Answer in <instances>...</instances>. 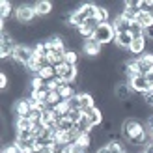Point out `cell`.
<instances>
[{
    "label": "cell",
    "instance_id": "ba28073f",
    "mask_svg": "<svg viewBox=\"0 0 153 153\" xmlns=\"http://www.w3.org/2000/svg\"><path fill=\"white\" fill-rule=\"evenodd\" d=\"M30 110H32V103H30L28 97H19L13 105V112L17 118H28Z\"/></svg>",
    "mask_w": 153,
    "mask_h": 153
},
{
    "label": "cell",
    "instance_id": "4316f807",
    "mask_svg": "<svg viewBox=\"0 0 153 153\" xmlns=\"http://www.w3.org/2000/svg\"><path fill=\"white\" fill-rule=\"evenodd\" d=\"M82 116H84V112H82L80 108H76V110H69V114H67V118H69L73 123H79V121L82 120Z\"/></svg>",
    "mask_w": 153,
    "mask_h": 153
},
{
    "label": "cell",
    "instance_id": "f1b7e54d",
    "mask_svg": "<svg viewBox=\"0 0 153 153\" xmlns=\"http://www.w3.org/2000/svg\"><path fill=\"white\" fill-rule=\"evenodd\" d=\"M7 88H10V79H7V75L2 71V73H0V90L6 91Z\"/></svg>",
    "mask_w": 153,
    "mask_h": 153
},
{
    "label": "cell",
    "instance_id": "603a6c76",
    "mask_svg": "<svg viewBox=\"0 0 153 153\" xmlns=\"http://www.w3.org/2000/svg\"><path fill=\"white\" fill-rule=\"evenodd\" d=\"M37 76H41V79L47 82V80H51V79H54L56 76V67L54 65H49V67H43V69L37 73Z\"/></svg>",
    "mask_w": 153,
    "mask_h": 153
},
{
    "label": "cell",
    "instance_id": "d6986e66",
    "mask_svg": "<svg viewBox=\"0 0 153 153\" xmlns=\"http://www.w3.org/2000/svg\"><path fill=\"white\" fill-rule=\"evenodd\" d=\"M11 13H13V6H11V2H7V0H2V2H0V21L10 19V17H11ZM13 15H15V13H13Z\"/></svg>",
    "mask_w": 153,
    "mask_h": 153
},
{
    "label": "cell",
    "instance_id": "cb8c5ba5",
    "mask_svg": "<svg viewBox=\"0 0 153 153\" xmlns=\"http://www.w3.org/2000/svg\"><path fill=\"white\" fill-rule=\"evenodd\" d=\"M75 144H79V146L90 149V148H91V144H94V140H91V134H90V133H82V134H79V138H76Z\"/></svg>",
    "mask_w": 153,
    "mask_h": 153
},
{
    "label": "cell",
    "instance_id": "3957f363",
    "mask_svg": "<svg viewBox=\"0 0 153 153\" xmlns=\"http://www.w3.org/2000/svg\"><path fill=\"white\" fill-rule=\"evenodd\" d=\"M37 19V13L34 10V4H21L15 7V21L19 22V25H30V22H34Z\"/></svg>",
    "mask_w": 153,
    "mask_h": 153
},
{
    "label": "cell",
    "instance_id": "ac0fdd59",
    "mask_svg": "<svg viewBox=\"0 0 153 153\" xmlns=\"http://www.w3.org/2000/svg\"><path fill=\"white\" fill-rule=\"evenodd\" d=\"M79 11L86 17V21L88 19H94L95 15H97V6L95 4H82V6H79Z\"/></svg>",
    "mask_w": 153,
    "mask_h": 153
},
{
    "label": "cell",
    "instance_id": "52a82bcc",
    "mask_svg": "<svg viewBox=\"0 0 153 153\" xmlns=\"http://www.w3.org/2000/svg\"><path fill=\"white\" fill-rule=\"evenodd\" d=\"M19 43H15L13 36L10 32H2V41H0V58L6 60V58H11L13 56V51Z\"/></svg>",
    "mask_w": 153,
    "mask_h": 153
},
{
    "label": "cell",
    "instance_id": "277c9868",
    "mask_svg": "<svg viewBox=\"0 0 153 153\" xmlns=\"http://www.w3.org/2000/svg\"><path fill=\"white\" fill-rule=\"evenodd\" d=\"M32 58H34V49L25 45V43H19L13 51V56H11V60L19 65H26Z\"/></svg>",
    "mask_w": 153,
    "mask_h": 153
},
{
    "label": "cell",
    "instance_id": "2e32d148",
    "mask_svg": "<svg viewBox=\"0 0 153 153\" xmlns=\"http://www.w3.org/2000/svg\"><path fill=\"white\" fill-rule=\"evenodd\" d=\"M34 121L30 118H17L15 120V133L17 131H32Z\"/></svg>",
    "mask_w": 153,
    "mask_h": 153
},
{
    "label": "cell",
    "instance_id": "7a4b0ae2",
    "mask_svg": "<svg viewBox=\"0 0 153 153\" xmlns=\"http://www.w3.org/2000/svg\"><path fill=\"white\" fill-rule=\"evenodd\" d=\"M94 39L99 43V45H108L112 43L114 39H116V30H114L112 26V22H105V25H99V28L95 30V34H94Z\"/></svg>",
    "mask_w": 153,
    "mask_h": 153
},
{
    "label": "cell",
    "instance_id": "5bb4252c",
    "mask_svg": "<svg viewBox=\"0 0 153 153\" xmlns=\"http://www.w3.org/2000/svg\"><path fill=\"white\" fill-rule=\"evenodd\" d=\"M52 2H49V0H37V2L34 4V10L37 13V17H47V15L52 13Z\"/></svg>",
    "mask_w": 153,
    "mask_h": 153
},
{
    "label": "cell",
    "instance_id": "4dcf8cb0",
    "mask_svg": "<svg viewBox=\"0 0 153 153\" xmlns=\"http://www.w3.org/2000/svg\"><path fill=\"white\" fill-rule=\"evenodd\" d=\"M69 153H88V149L79 146V144H71V146H69Z\"/></svg>",
    "mask_w": 153,
    "mask_h": 153
},
{
    "label": "cell",
    "instance_id": "f546056e",
    "mask_svg": "<svg viewBox=\"0 0 153 153\" xmlns=\"http://www.w3.org/2000/svg\"><path fill=\"white\" fill-rule=\"evenodd\" d=\"M2 153H22V151L19 149V146H17V144L13 142V144H7V146L2 149Z\"/></svg>",
    "mask_w": 153,
    "mask_h": 153
},
{
    "label": "cell",
    "instance_id": "836d02e7",
    "mask_svg": "<svg viewBox=\"0 0 153 153\" xmlns=\"http://www.w3.org/2000/svg\"><path fill=\"white\" fill-rule=\"evenodd\" d=\"M144 153H153V144H148V146L144 148Z\"/></svg>",
    "mask_w": 153,
    "mask_h": 153
},
{
    "label": "cell",
    "instance_id": "484cf974",
    "mask_svg": "<svg viewBox=\"0 0 153 153\" xmlns=\"http://www.w3.org/2000/svg\"><path fill=\"white\" fill-rule=\"evenodd\" d=\"M65 64L67 65H79V52H76V51H67Z\"/></svg>",
    "mask_w": 153,
    "mask_h": 153
},
{
    "label": "cell",
    "instance_id": "8d00e7d4",
    "mask_svg": "<svg viewBox=\"0 0 153 153\" xmlns=\"http://www.w3.org/2000/svg\"><path fill=\"white\" fill-rule=\"evenodd\" d=\"M123 153H131V151H123Z\"/></svg>",
    "mask_w": 153,
    "mask_h": 153
},
{
    "label": "cell",
    "instance_id": "4fadbf2b",
    "mask_svg": "<svg viewBox=\"0 0 153 153\" xmlns=\"http://www.w3.org/2000/svg\"><path fill=\"white\" fill-rule=\"evenodd\" d=\"M134 37L125 32V34H116V39H114V45L120 49V51H129V47H131V43H133Z\"/></svg>",
    "mask_w": 153,
    "mask_h": 153
},
{
    "label": "cell",
    "instance_id": "83f0119b",
    "mask_svg": "<svg viewBox=\"0 0 153 153\" xmlns=\"http://www.w3.org/2000/svg\"><path fill=\"white\" fill-rule=\"evenodd\" d=\"M67 106H69V110H76V108H80V99H79V94H76L75 97H71L69 101H67Z\"/></svg>",
    "mask_w": 153,
    "mask_h": 153
},
{
    "label": "cell",
    "instance_id": "44dd1931",
    "mask_svg": "<svg viewBox=\"0 0 153 153\" xmlns=\"http://www.w3.org/2000/svg\"><path fill=\"white\" fill-rule=\"evenodd\" d=\"M56 127H58V131H62V133H71V131H75V123H73L69 118L58 120L56 121Z\"/></svg>",
    "mask_w": 153,
    "mask_h": 153
},
{
    "label": "cell",
    "instance_id": "e0dca14e",
    "mask_svg": "<svg viewBox=\"0 0 153 153\" xmlns=\"http://www.w3.org/2000/svg\"><path fill=\"white\" fill-rule=\"evenodd\" d=\"M75 131L79 133V134H82V133H91V131H94V125L90 123L88 116H82V120L79 121V123H75Z\"/></svg>",
    "mask_w": 153,
    "mask_h": 153
},
{
    "label": "cell",
    "instance_id": "7c38bea8",
    "mask_svg": "<svg viewBox=\"0 0 153 153\" xmlns=\"http://www.w3.org/2000/svg\"><path fill=\"white\" fill-rule=\"evenodd\" d=\"M84 116H88L90 120V123L94 125V127H101L103 125V110L99 108V106H91V108H88L86 112H84Z\"/></svg>",
    "mask_w": 153,
    "mask_h": 153
},
{
    "label": "cell",
    "instance_id": "30bf717a",
    "mask_svg": "<svg viewBox=\"0 0 153 153\" xmlns=\"http://www.w3.org/2000/svg\"><path fill=\"white\" fill-rule=\"evenodd\" d=\"M82 52L86 54L88 58H97L99 54H103V45H99L94 37H90V39L84 41L82 45Z\"/></svg>",
    "mask_w": 153,
    "mask_h": 153
},
{
    "label": "cell",
    "instance_id": "7402d4cb",
    "mask_svg": "<svg viewBox=\"0 0 153 153\" xmlns=\"http://www.w3.org/2000/svg\"><path fill=\"white\" fill-rule=\"evenodd\" d=\"M97 21L101 22V25H105V22H110V11H108V7H105V6H97Z\"/></svg>",
    "mask_w": 153,
    "mask_h": 153
},
{
    "label": "cell",
    "instance_id": "9c48e42d",
    "mask_svg": "<svg viewBox=\"0 0 153 153\" xmlns=\"http://www.w3.org/2000/svg\"><path fill=\"white\" fill-rule=\"evenodd\" d=\"M129 84H131V88H133V91H134L136 95H142V94H146V91H151V86H149L148 79H146V76H142V75L133 76V79L129 80Z\"/></svg>",
    "mask_w": 153,
    "mask_h": 153
},
{
    "label": "cell",
    "instance_id": "6da1fadb",
    "mask_svg": "<svg viewBox=\"0 0 153 153\" xmlns=\"http://www.w3.org/2000/svg\"><path fill=\"white\" fill-rule=\"evenodd\" d=\"M142 131H146V125L140 123L136 118H125V120H121V123H120V134L125 142L133 140L134 136L140 134Z\"/></svg>",
    "mask_w": 153,
    "mask_h": 153
},
{
    "label": "cell",
    "instance_id": "9a60e30c",
    "mask_svg": "<svg viewBox=\"0 0 153 153\" xmlns=\"http://www.w3.org/2000/svg\"><path fill=\"white\" fill-rule=\"evenodd\" d=\"M112 26L114 30H116V34H125L131 30V22H129L127 19H123L121 15H116V17L112 19Z\"/></svg>",
    "mask_w": 153,
    "mask_h": 153
},
{
    "label": "cell",
    "instance_id": "d4e9b609",
    "mask_svg": "<svg viewBox=\"0 0 153 153\" xmlns=\"http://www.w3.org/2000/svg\"><path fill=\"white\" fill-rule=\"evenodd\" d=\"M129 34H131L134 39H138V37H146V30L134 21V22H131V30H129Z\"/></svg>",
    "mask_w": 153,
    "mask_h": 153
},
{
    "label": "cell",
    "instance_id": "5b68a950",
    "mask_svg": "<svg viewBox=\"0 0 153 153\" xmlns=\"http://www.w3.org/2000/svg\"><path fill=\"white\" fill-rule=\"evenodd\" d=\"M134 91L131 88V84H129V80H120L116 82V86H114V97L118 99V101L125 103V101H131V99H134Z\"/></svg>",
    "mask_w": 153,
    "mask_h": 153
},
{
    "label": "cell",
    "instance_id": "8992f818",
    "mask_svg": "<svg viewBox=\"0 0 153 153\" xmlns=\"http://www.w3.org/2000/svg\"><path fill=\"white\" fill-rule=\"evenodd\" d=\"M79 65H67V64H62L56 67V76H60L64 82H69L73 84L76 79H79Z\"/></svg>",
    "mask_w": 153,
    "mask_h": 153
},
{
    "label": "cell",
    "instance_id": "ffe728a7",
    "mask_svg": "<svg viewBox=\"0 0 153 153\" xmlns=\"http://www.w3.org/2000/svg\"><path fill=\"white\" fill-rule=\"evenodd\" d=\"M136 22L144 28V30H148L151 25H153V17H151V13L149 11H142L138 17H136Z\"/></svg>",
    "mask_w": 153,
    "mask_h": 153
},
{
    "label": "cell",
    "instance_id": "e575fe53",
    "mask_svg": "<svg viewBox=\"0 0 153 153\" xmlns=\"http://www.w3.org/2000/svg\"><path fill=\"white\" fill-rule=\"evenodd\" d=\"M41 153H54V151H52V148H43Z\"/></svg>",
    "mask_w": 153,
    "mask_h": 153
},
{
    "label": "cell",
    "instance_id": "74e56055",
    "mask_svg": "<svg viewBox=\"0 0 153 153\" xmlns=\"http://www.w3.org/2000/svg\"><path fill=\"white\" fill-rule=\"evenodd\" d=\"M151 71H153V65H151Z\"/></svg>",
    "mask_w": 153,
    "mask_h": 153
},
{
    "label": "cell",
    "instance_id": "d590c367",
    "mask_svg": "<svg viewBox=\"0 0 153 153\" xmlns=\"http://www.w3.org/2000/svg\"><path fill=\"white\" fill-rule=\"evenodd\" d=\"M151 144H153V136H151Z\"/></svg>",
    "mask_w": 153,
    "mask_h": 153
},
{
    "label": "cell",
    "instance_id": "f35d334b",
    "mask_svg": "<svg viewBox=\"0 0 153 153\" xmlns=\"http://www.w3.org/2000/svg\"><path fill=\"white\" fill-rule=\"evenodd\" d=\"M142 153H144V151H142Z\"/></svg>",
    "mask_w": 153,
    "mask_h": 153
},
{
    "label": "cell",
    "instance_id": "1f68e13d",
    "mask_svg": "<svg viewBox=\"0 0 153 153\" xmlns=\"http://www.w3.org/2000/svg\"><path fill=\"white\" fill-rule=\"evenodd\" d=\"M146 37H148V39H149V41L153 43V25H151V26H149V28L146 30Z\"/></svg>",
    "mask_w": 153,
    "mask_h": 153
},
{
    "label": "cell",
    "instance_id": "d6a6232c",
    "mask_svg": "<svg viewBox=\"0 0 153 153\" xmlns=\"http://www.w3.org/2000/svg\"><path fill=\"white\" fill-rule=\"evenodd\" d=\"M94 153H112V151H110L108 148H106V146H101V148H97Z\"/></svg>",
    "mask_w": 153,
    "mask_h": 153
},
{
    "label": "cell",
    "instance_id": "8fae6325",
    "mask_svg": "<svg viewBox=\"0 0 153 153\" xmlns=\"http://www.w3.org/2000/svg\"><path fill=\"white\" fill-rule=\"evenodd\" d=\"M146 51H148V37H138V39H133L131 47H129V52H131L134 58L142 56Z\"/></svg>",
    "mask_w": 153,
    "mask_h": 153
}]
</instances>
